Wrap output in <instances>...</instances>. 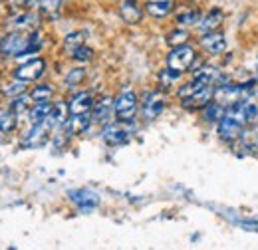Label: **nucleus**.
Wrapping results in <instances>:
<instances>
[{
	"instance_id": "4468645a",
	"label": "nucleus",
	"mask_w": 258,
	"mask_h": 250,
	"mask_svg": "<svg viewBox=\"0 0 258 250\" xmlns=\"http://www.w3.org/2000/svg\"><path fill=\"white\" fill-rule=\"evenodd\" d=\"M94 95L90 92H80L76 94L70 101H68V107H70V115H78V113H92L94 109Z\"/></svg>"
},
{
	"instance_id": "20e7f679",
	"label": "nucleus",
	"mask_w": 258,
	"mask_h": 250,
	"mask_svg": "<svg viewBox=\"0 0 258 250\" xmlns=\"http://www.w3.org/2000/svg\"><path fill=\"white\" fill-rule=\"evenodd\" d=\"M113 113L117 121H123V123L133 121L137 113V94L133 90H123L117 95V99H113Z\"/></svg>"
},
{
	"instance_id": "f257e3e1",
	"label": "nucleus",
	"mask_w": 258,
	"mask_h": 250,
	"mask_svg": "<svg viewBox=\"0 0 258 250\" xmlns=\"http://www.w3.org/2000/svg\"><path fill=\"white\" fill-rule=\"evenodd\" d=\"M40 48H42V38L36 30L30 34L14 30L2 36L0 40V54L4 58H22L28 54H38Z\"/></svg>"
},
{
	"instance_id": "f8f14e48",
	"label": "nucleus",
	"mask_w": 258,
	"mask_h": 250,
	"mask_svg": "<svg viewBox=\"0 0 258 250\" xmlns=\"http://www.w3.org/2000/svg\"><path fill=\"white\" fill-rule=\"evenodd\" d=\"M213 94H215V88L213 86H201L197 92H193L189 97H185L181 101H183V105L187 109H203L213 99Z\"/></svg>"
},
{
	"instance_id": "cd10ccee",
	"label": "nucleus",
	"mask_w": 258,
	"mask_h": 250,
	"mask_svg": "<svg viewBox=\"0 0 258 250\" xmlns=\"http://www.w3.org/2000/svg\"><path fill=\"white\" fill-rule=\"evenodd\" d=\"M167 46H171V48H177V46H183V44H187L189 42V32L183 30V28H177V30L169 32L167 34Z\"/></svg>"
},
{
	"instance_id": "1a4fd4ad",
	"label": "nucleus",
	"mask_w": 258,
	"mask_h": 250,
	"mask_svg": "<svg viewBox=\"0 0 258 250\" xmlns=\"http://www.w3.org/2000/svg\"><path fill=\"white\" fill-rule=\"evenodd\" d=\"M129 129L123 125V121H117V123H109L105 125V129H103V133H101V137H103V141L109 145V147H119V145H123V143H127L129 141Z\"/></svg>"
},
{
	"instance_id": "7c9ffc66",
	"label": "nucleus",
	"mask_w": 258,
	"mask_h": 250,
	"mask_svg": "<svg viewBox=\"0 0 258 250\" xmlns=\"http://www.w3.org/2000/svg\"><path fill=\"white\" fill-rule=\"evenodd\" d=\"M177 22L179 26H197L201 22V12L199 10H187V12H181L177 16Z\"/></svg>"
},
{
	"instance_id": "9b49d317",
	"label": "nucleus",
	"mask_w": 258,
	"mask_h": 250,
	"mask_svg": "<svg viewBox=\"0 0 258 250\" xmlns=\"http://www.w3.org/2000/svg\"><path fill=\"white\" fill-rule=\"evenodd\" d=\"M201 48H203L207 54H211V56H221L226 50L225 34H221L219 30L203 34V38H201Z\"/></svg>"
},
{
	"instance_id": "aec40b11",
	"label": "nucleus",
	"mask_w": 258,
	"mask_h": 250,
	"mask_svg": "<svg viewBox=\"0 0 258 250\" xmlns=\"http://www.w3.org/2000/svg\"><path fill=\"white\" fill-rule=\"evenodd\" d=\"M68 117H70V107H68V103L66 101H58V103H54L52 105V111H50V115H48V123L52 129H62L68 121Z\"/></svg>"
},
{
	"instance_id": "f704fd0d",
	"label": "nucleus",
	"mask_w": 258,
	"mask_h": 250,
	"mask_svg": "<svg viewBox=\"0 0 258 250\" xmlns=\"http://www.w3.org/2000/svg\"><path fill=\"white\" fill-rule=\"evenodd\" d=\"M4 94L10 95V97H18V95L26 94V82H22V80H16L10 88H6L4 90Z\"/></svg>"
},
{
	"instance_id": "9d476101",
	"label": "nucleus",
	"mask_w": 258,
	"mask_h": 250,
	"mask_svg": "<svg viewBox=\"0 0 258 250\" xmlns=\"http://www.w3.org/2000/svg\"><path fill=\"white\" fill-rule=\"evenodd\" d=\"M70 199H72V203L80 209V211H84V213H90V211H94L99 207V197H97L94 191H90V189H76V191H70Z\"/></svg>"
},
{
	"instance_id": "412c9836",
	"label": "nucleus",
	"mask_w": 258,
	"mask_h": 250,
	"mask_svg": "<svg viewBox=\"0 0 258 250\" xmlns=\"http://www.w3.org/2000/svg\"><path fill=\"white\" fill-rule=\"evenodd\" d=\"M240 143L244 149H248L250 153H258V121L256 123H248L242 133H240Z\"/></svg>"
},
{
	"instance_id": "f3484780",
	"label": "nucleus",
	"mask_w": 258,
	"mask_h": 250,
	"mask_svg": "<svg viewBox=\"0 0 258 250\" xmlns=\"http://www.w3.org/2000/svg\"><path fill=\"white\" fill-rule=\"evenodd\" d=\"M90 125H92V113H78L68 117L64 129L68 135H82L90 129Z\"/></svg>"
},
{
	"instance_id": "c756f323",
	"label": "nucleus",
	"mask_w": 258,
	"mask_h": 250,
	"mask_svg": "<svg viewBox=\"0 0 258 250\" xmlns=\"http://www.w3.org/2000/svg\"><path fill=\"white\" fill-rule=\"evenodd\" d=\"M86 76H88V72H86L84 68H76V70H72V72L66 76V86H68V88L82 86L84 80H86Z\"/></svg>"
},
{
	"instance_id": "bb28decb",
	"label": "nucleus",
	"mask_w": 258,
	"mask_h": 250,
	"mask_svg": "<svg viewBox=\"0 0 258 250\" xmlns=\"http://www.w3.org/2000/svg\"><path fill=\"white\" fill-rule=\"evenodd\" d=\"M54 95V90L52 86L48 84H42V86H36L32 92H30V97H32L34 103H44V101H50Z\"/></svg>"
},
{
	"instance_id": "7ed1b4c3",
	"label": "nucleus",
	"mask_w": 258,
	"mask_h": 250,
	"mask_svg": "<svg viewBox=\"0 0 258 250\" xmlns=\"http://www.w3.org/2000/svg\"><path fill=\"white\" fill-rule=\"evenodd\" d=\"M195 60H197L195 48L183 44V46H177V48H173L169 52V56H167V68H171V70H175L179 74H185V72H189L193 68Z\"/></svg>"
},
{
	"instance_id": "39448f33",
	"label": "nucleus",
	"mask_w": 258,
	"mask_h": 250,
	"mask_svg": "<svg viewBox=\"0 0 258 250\" xmlns=\"http://www.w3.org/2000/svg\"><path fill=\"white\" fill-rule=\"evenodd\" d=\"M242 97H244V86L225 82V84H221V86L215 88L213 101H217L219 105H223V107L226 109V107H230V105L242 101Z\"/></svg>"
},
{
	"instance_id": "b1692460",
	"label": "nucleus",
	"mask_w": 258,
	"mask_h": 250,
	"mask_svg": "<svg viewBox=\"0 0 258 250\" xmlns=\"http://www.w3.org/2000/svg\"><path fill=\"white\" fill-rule=\"evenodd\" d=\"M223 115H225V107L219 105V103L213 101V99L203 107V117H205V121H209V123H219Z\"/></svg>"
},
{
	"instance_id": "2f4dec72",
	"label": "nucleus",
	"mask_w": 258,
	"mask_h": 250,
	"mask_svg": "<svg viewBox=\"0 0 258 250\" xmlns=\"http://www.w3.org/2000/svg\"><path fill=\"white\" fill-rule=\"evenodd\" d=\"M86 44V32H72L64 38V48L68 52H72L74 48Z\"/></svg>"
},
{
	"instance_id": "5701e85b",
	"label": "nucleus",
	"mask_w": 258,
	"mask_h": 250,
	"mask_svg": "<svg viewBox=\"0 0 258 250\" xmlns=\"http://www.w3.org/2000/svg\"><path fill=\"white\" fill-rule=\"evenodd\" d=\"M50 111H52V103H50V101H44V103H34V107L28 111L30 123L36 125V123L46 121V119H48V115H50Z\"/></svg>"
},
{
	"instance_id": "72a5a7b5",
	"label": "nucleus",
	"mask_w": 258,
	"mask_h": 250,
	"mask_svg": "<svg viewBox=\"0 0 258 250\" xmlns=\"http://www.w3.org/2000/svg\"><path fill=\"white\" fill-rule=\"evenodd\" d=\"M181 76H183V74H179V72H175V70L167 68V70H163L161 74H159V82H161L163 88H169V86H171V84H175Z\"/></svg>"
},
{
	"instance_id": "c9c22d12",
	"label": "nucleus",
	"mask_w": 258,
	"mask_h": 250,
	"mask_svg": "<svg viewBox=\"0 0 258 250\" xmlns=\"http://www.w3.org/2000/svg\"><path fill=\"white\" fill-rule=\"evenodd\" d=\"M254 82H256V84H258V74H256V78H254Z\"/></svg>"
},
{
	"instance_id": "4be33fe9",
	"label": "nucleus",
	"mask_w": 258,
	"mask_h": 250,
	"mask_svg": "<svg viewBox=\"0 0 258 250\" xmlns=\"http://www.w3.org/2000/svg\"><path fill=\"white\" fill-rule=\"evenodd\" d=\"M145 10L153 18H165L173 10V0H149L145 4Z\"/></svg>"
},
{
	"instance_id": "dca6fc26",
	"label": "nucleus",
	"mask_w": 258,
	"mask_h": 250,
	"mask_svg": "<svg viewBox=\"0 0 258 250\" xmlns=\"http://www.w3.org/2000/svg\"><path fill=\"white\" fill-rule=\"evenodd\" d=\"M119 16L125 24H139L143 20V8L137 0H123L119 6Z\"/></svg>"
},
{
	"instance_id": "c85d7f7f",
	"label": "nucleus",
	"mask_w": 258,
	"mask_h": 250,
	"mask_svg": "<svg viewBox=\"0 0 258 250\" xmlns=\"http://www.w3.org/2000/svg\"><path fill=\"white\" fill-rule=\"evenodd\" d=\"M30 103H32V97L26 94H22V95H18V97H14L10 109H12L16 115H22V113L30 111Z\"/></svg>"
},
{
	"instance_id": "6ab92c4d",
	"label": "nucleus",
	"mask_w": 258,
	"mask_h": 250,
	"mask_svg": "<svg viewBox=\"0 0 258 250\" xmlns=\"http://www.w3.org/2000/svg\"><path fill=\"white\" fill-rule=\"evenodd\" d=\"M113 113V99L111 97H101L99 101L94 103V109H92V121L94 123H107V119L111 117Z\"/></svg>"
},
{
	"instance_id": "f03ea898",
	"label": "nucleus",
	"mask_w": 258,
	"mask_h": 250,
	"mask_svg": "<svg viewBox=\"0 0 258 250\" xmlns=\"http://www.w3.org/2000/svg\"><path fill=\"white\" fill-rule=\"evenodd\" d=\"M246 125H248V119H246L244 107L238 101L225 109V115L219 121V137L226 143H234L240 139V133Z\"/></svg>"
},
{
	"instance_id": "423d86ee",
	"label": "nucleus",
	"mask_w": 258,
	"mask_h": 250,
	"mask_svg": "<svg viewBox=\"0 0 258 250\" xmlns=\"http://www.w3.org/2000/svg\"><path fill=\"white\" fill-rule=\"evenodd\" d=\"M52 131H54V129L50 127L48 121L32 125L30 133H26V137L22 139V147H24V149H38V147H44V145L48 143Z\"/></svg>"
},
{
	"instance_id": "473e14b6",
	"label": "nucleus",
	"mask_w": 258,
	"mask_h": 250,
	"mask_svg": "<svg viewBox=\"0 0 258 250\" xmlns=\"http://www.w3.org/2000/svg\"><path fill=\"white\" fill-rule=\"evenodd\" d=\"M70 56H72V58H74L76 62H90V60L94 58V50H92L90 46L82 44V46L74 48V50L70 52Z\"/></svg>"
},
{
	"instance_id": "6e6552de",
	"label": "nucleus",
	"mask_w": 258,
	"mask_h": 250,
	"mask_svg": "<svg viewBox=\"0 0 258 250\" xmlns=\"http://www.w3.org/2000/svg\"><path fill=\"white\" fill-rule=\"evenodd\" d=\"M165 103H167V99L161 92H151V94L145 95V101H143V107H141V113H143L145 121L157 119L165 109Z\"/></svg>"
},
{
	"instance_id": "2eb2a0df",
	"label": "nucleus",
	"mask_w": 258,
	"mask_h": 250,
	"mask_svg": "<svg viewBox=\"0 0 258 250\" xmlns=\"http://www.w3.org/2000/svg\"><path fill=\"white\" fill-rule=\"evenodd\" d=\"M195 80H199V82H203V84H207V86H213V88H217V86H221V84H225L226 82V76L219 70V68H211V66H203V68H199L197 72H195Z\"/></svg>"
},
{
	"instance_id": "a878e982",
	"label": "nucleus",
	"mask_w": 258,
	"mask_h": 250,
	"mask_svg": "<svg viewBox=\"0 0 258 250\" xmlns=\"http://www.w3.org/2000/svg\"><path fill=\"white\" fill-rule=\"evenodd\" d=\"M36 6H38V10H40V14L54 18V16H58V12H60V8H62V0H38Z\"/></svg>"
},
{
	"instance_id": "0eeeda50",
	"label": "nucleus",
	"mask_w": 258,
	"mask_h": 250,
	"mask_svg": "<svg viewBox=\"0 0 258 250\" xmlns=\"http://www.w3.org/2000/svg\"><path fill=\"white\" fill-rule=\"evenodd\" d=\"M44 72H46V60H42V58H34V60H28L26 64H22V66H18L16 70H14V78L16 80H22V82H36V80H40L42 76H44Z\"/></svg>"
},
{
	"instance_id": "ddd939ff",
	"label": "nucleus",
	"mask_w": 258,
	"mask_h": 250,
	"mask_svg": "<svg viewBox=\"0 0 258 250\" xmlns=\"http://www.w3.org/2000/svg\"><path fill=\"white\" fill-rule=\"evenodd\" d=\"M38 22H40V16L30 12V10H26V12H20V14L12 16L8 20V26L16 32H28V30H36L38 28Z\"/></svg>"
},
{
	"instance_id": "a211bd4d",
	"label": "nucleus",
	"mask_w": 258,
	"mask_h": 250,
	"mask_svg": "<svg viewBox=\"0 0 258 250\" xmlns=\"http://www.w3.org/2000/svg\"><path fill=\"white\" fill-rule=\"evenodd\" d=\"M223 20H225L223 10L213 8L211 12H207L205 16H201V22H199L197 26H199V32H201V34H207V32L219 30V26L223 24Z\"/></svg>"
},
{
	"instance_id": "393cba45",
	"label": "nucleus",
	"mask_w": 258,
	"mask_h": 250,
	"mask_svg": "<svg viewBox=\"0 0 258 250\" xmlns=\"http://www.w3.org/2000/svg\"><path fill=\"white\" fill-rule=\"evenodd\" d=\"M16 125H18V115L12 109H6V111L0 113V133L8 135L16 129Z\"/></svg>"
}]
</instances>
